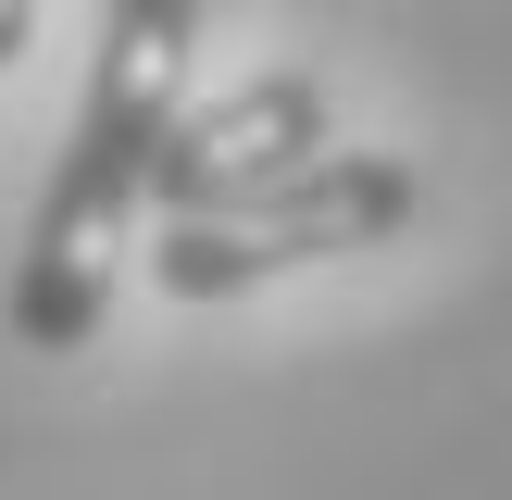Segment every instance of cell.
<instances>
[{
    "mask_svg": "<svg viewBox=\"0 0 512 500\" xmlns=\"http://www.w3.org/2000/svg\"><path fill=\"white\" fill-rule=\"evenodd\" d=\"M25 38H38V0H0V63H25Z\"/></svg>",
    "mask_w": 512,
    "mask_h": 500,
    "instance_id": "cell-4",
    "label": "cell"
},
{
    "mask_svg": "<svg viewBox=\"0 0 512 500\" xmlns=\"http://www.w3.org/2000/svg\"><path fill=\"white\" fill-rule=\"evenodd\" d=\"M188 63H200V0H100V63L75 100L50 188L25 213L13 250V338L25 350H88L113 313V250L150 200L175 113H188Z\"/></svg>",
    "mask_w": 512,
    "mask_h": 500,
    "instance_id": "cell-1",
    "label": "cell"
},
{
    "mask_svg": "<svg viewBox=\"0 0 512 500\" xmlns=\"http://www.w3.org/2000/svg\"><path fill=\"white\" fill-rule=\"evenodd\" d=\"M413 213H425V175L400 150H325V163L275 175V188L225 200V213H175L150 238V275H163V300H238L263 275H300V263L400 238Z\"/></svg>",
    "mask_w": 512,
    "mask_h": 500,
    "instance_id": "cell-2",
    "label": "cell"
},
{
    "mask_svg": "<svg viewBox=\"0 0 512 500\" xmlns=\"http://www.w3.org/2000/svg\"><path fill=\"white\" fill-rule=\"evenodd\" d=\"M325 150H338L325 75H250V88L175 113L163 163H150V200H163V213H225V200H250V188H275V175L325 163Z\"/></svg>",
    "mask_w": 512,
    "mask_h": 500,
    "instance_id": "cell-3",
    "label": "cell"
}]
</instances>
